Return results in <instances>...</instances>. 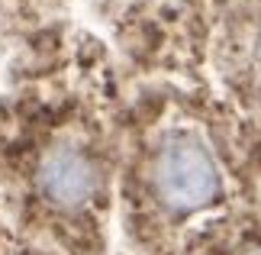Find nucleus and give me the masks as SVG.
Listing matches in <instances>:
<instances>
[{
	"label": "nucleus",
	"instance_id": "nucleus-1",
	"mask_svg": "<svg viewBox=\"0 0 261 255\" xmlns=\"http://www.w3.org/2000/svg\"><path fill=\"white\" fill-rule=\"evenodd\" d=\"M158 194L177 210H194L213 200L219 188V171L213 155L190 136H177L158 152L155 161Z\"/></svg>",
	"mask_w": 261,
	"mask_h": 255
},
{
	"label": "nucleus",
	"instance_id": "nucleus-2",
	"mask_svg": "<svg viewBox=\"0 0 261 255\" xmlns=\"http://www.w3.org/2000/svg\"><path fill=\"white\" fill-rule=\"evenodd\" d=\"M39 188L45 191L48 200L58 207H77L84 203L97 188L94 165L81 155L77 149H52L39 165Z\"/></svg>",
	"mask_w": 261,
	"mask_h": 255
},
{
	"label": "nucleus",
	"instance_id": "nucleus-3",
	"mask_svg": "<svg viewBox=\"0 0 261 255\" xmlns=\"http://www.w3.org/2000/svg\"><path fill=\"white\" fill-rule=\"evenodd\" d=\"M258 255H261V252H258Z\"/></svg>",
	"mask_w": 261,
	"mask_h": 255
}]
</instances>
